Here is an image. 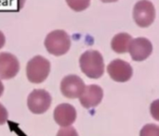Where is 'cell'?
Listing matches in <instances>:
<instances>
[{"mask_svg":"<svg viewBox=\"0 0 159 136\" xmlns=\"http://www.w3.org/2000/svg\"><path fill=\"white\" fill-rule=\"evenodd\" d=\"M82 72L90 79H99L104 73V61L102 54L97 50H88L79 58Z\"/></svg>","mask_w":159,"mask_h":136,"instance_id":"6da1fadb","label":"cell"},{"mask_svg":"<svg viewBox=\"0 0 159 136\" xmlns=\"http://www.w3.org/2000/svg\"><path fill=\"white\" fill-rule=\"evenodd\" d=\"M44 44L49 54L60 57L69 51L71 47V38L65 31L55 30L47 35Z\"/></svg>","mask_w":159,"mask_h":136,"instance_id":"7a4b0ae2","label":"cell"},{"mask_svg":"<svg viewBox=\"0 0 159 136\" xmlns=\"http://www.w3.org/2000/svg\"><path fill=\"white\" fill-rule=\"evenodd\" d=\"M50 72V62L42 56H35L31 58L26 66V75L29 82L41 83Z\"/></svg>","mask_w":159,"mask_h":136,"instance_id":"3957f363","label":"cell"},{"mask_svg":"<svg viewBox=\"0 0 159 136\" xmlns=\"http://www.w3.org/2000/svg\"><path fill=\"white\" fill-rule=\"evenodd\" d=\"M156 9L153 3L149 0H140L133 8V19L140 27H149L155 20Z\"/></svg>","mask_w":159,"mask_h":136,"instance_id":"277c9868","label":"cell"},{"mask_svg":"<svg viewBox=\"0 0 159 136\" xmlns=\"http://www.w3.org/2000/svg\"><path fill=\"white\" fill-rule=\"evenodd\" d=\"M52 102L51 96L44 89H34L27 99V106L34 114H43L48 110Z\"/></svg>","mask_w":159,"mask_h":136,"instance_id":"5b68a950","label":"cell"},{"mask_svg":"<svg viewBox=\"0 0 159 136\" xmlns=\"http://www.w3.org/2000/svg\"><path fill=\"white\" fill-rule=\"evenodd\" d=\"M85 88L84 81L77 75H67L61 82V94L70 99L79 98L85 91Z\"/></svg>","mask_w":159,"mask_h":136,"instance_id":"8992f818","label":"cell"},{"mask_svg":"<svg viewBox=\"0 0 159 136\" xmlns=\"http://www.w3.org/2000/svg\"><path fill=\"white\" fill-rule=\"evenodd\" d=\"M107 71L110 77L117 83H126L129 81L133 74L130 64L119 58L113 60L108 65Z\"/></svg>","mask_w":159,"mask_h":136,"instance_id":"52a82bcc","label":"cell"},{"mask_svg":"<svg viewBox=\"0 0 159 136\" xmlns=\"http://www.w3.org/2000/svg\"><path fill=\"white\" fill-rule=\"evenodd\" d=\"M129 52L133 60L143 61L152 54L153 45L147 38L138 37L131 40L129 47Z\"/></svg>","mask_w":159,"mask_h":136,"instance_id":"ba28073f","label":"cell"},{"mask_svg":"<svg viewBox=\"0 0 159 136\" xmlns=\"http://www.w3.org/2000/svg\"><path fill=\"white\" fill-rule=\"evenodd\" d=\"M20 70L18 58L7 52L0 53V80H9L14 78Z\"/></svg>","mask_w":159,"mask_h":136,"instance_id":"9c48e42d","label":"cell"},{"mask_svg":"<svg viewBox=\"0 0 159 136\" xmlns=\"http://www.w3.org/2000/svg\"><path fill=\"white\" fill-rule=\"evenodd\" d=\"M54 121L61 127H69L76 120V110L70 104L63 103L54 109Z\"/></svg>","mask_w":159,"mask_h":136,"instance_id":"30bf717a","label":"cell"},{"mask_svg":"<svg viewBox=\"0 0 159 136\" xmlns=\"http://www.w3.org/2000/svg\"><path fill=\"white\" fill-rule=\"evenodd\" d=\"M102 97L103 90L96 84H91L86 86L85 91L79 97V101L85 108H93L102 102Z\"/></svg>","mask_w":159,"mask_h":136,"instance_id":"8fae6325","label":"cell"},{"mask_svg":"<svg viewBox=\"0 0 159 136\" xmlns=\"http://www.w3.org/2000/svg\"><path fill=\"white\" fill-rule=\"evenodd\" d=\"M132 40V37L126 32H120L114 36L111 46L112 49L118 54H123L126 52H129V44Z\"/></svg>","mask_w":159,"mask_h":136,"instance_id":"7c38bea8","label":"cell"},{"mask_svg":"<svg viewBox=\"0 0 159 136\" xmlns=\"http://www.w3.org/2000/svg\"><path fill=\"white\" fill-rule=\"evenodd\" d=\"M68 6L75 11H82L89 7L90 0H66Z\"/></svg>","mask_w":159,"mask_h":136,"instance_id":"4fadbf2b","label":"cell"},{"mask_svg":"<svg viewBox=\"0 0 159 136\" xmlns=\"http://www.w3.org/2000/svg\"><path fill=\"white\" fill-rule=\"evenodd\" d=\"M140 136H159V126L157 124H146L143 127Z\"/></svg>","mask_w":159,"mask_h":136,"instance_id":"5bb4252c","label":"cell"},{"mask_svg":"<svg viewBox=\"0 0 159 136\" xmlns=\"http://www.w3.org/2000/svg\"><path fill=\"white\" fill-rule=\"evenodd\" d=\"M57 136H78L76 130L71 126L69 127H62L57 133Z\"/></svg>","mask_w":159,"mask_h":136,"instance_id":"9a60e30c","label":"cell"},{"mask_svg":"<svg viewBox=\"0 0 159 136\" xmlns=\"http://www.w3.org/2000/svg\"><path fill=\"white\" fill-rule=\"evenodd\" d=\"M150 111H151V115L152 117L158 121H159V99L154 101L152 104H151V107H150Z\"/></svg>","mask_w":159,"mask_h":136,"instance_id":"2e32d148","label":"cell"},{"mask_svg":"<svg viewBox=\"0 0 159 136\" xmlns=\"http://www.w3.org/2000/svg\"><path fill=\"white\" fill-rule=\"evenodd\" d=\"M7 118H8L7 110L2 104H0V125L5 124L7 121Z\"/></svg>","mask_w":159,"mask_h":136,"instance_id":"e0dca14e","label":"cell"},{"mask_svg":"<svg viewBox=\"0 0 159 136\" xmlns=\"http://www.w3.org/2000/svg\"><path fill=\"white\" fill-rule=\"evenodd\" d=\"M5 43H6V37L4 35V33L0 31V49L4 46Z\"/></svg>","mask_w":159,"mask_h":136,"instance_id":"ac0fdd59","label":"cell"},{"mask_svg":"<svg viewBox=\"0 0 159 136\" xmlns=\"http://www.w3.org/2000/svg\"><path fill=\"white\" fill-rule=\"evenodd\" d=\"M3 92H4V85H3V83H2V82L0 80V96L3 95Z\"/></svg>","mask_w":159,"mask_h":136,"instance_id":"d6986e66","label":"cell"},{"mask_svg":"<svg viewBox=\"0 0 159 136\" xmlns=\"http://www.w3.org/2000/svg\"><path fill=\"white\" fill-rule=\"evenodd\" d=\"M104 2H112V1H116V0H102Z\"/></svg>","mask_w":159,"mask_h":136,"instance_id":"ffe728a7","label":"cell"}]
</instances>
